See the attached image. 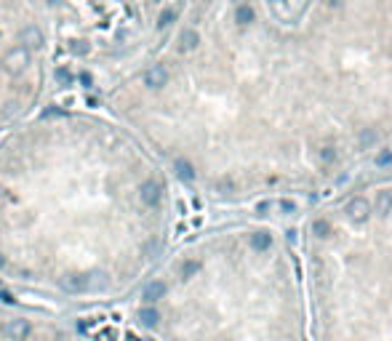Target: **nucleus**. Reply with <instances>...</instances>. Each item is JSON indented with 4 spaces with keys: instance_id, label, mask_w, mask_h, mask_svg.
<instances>
[{
    "instance_id": "nucleus-1",
    "label": "nucleus",
    "mask_w": 392,
    "mask_h": 341,
    "mask_svg": "<svg viewBox=\"0 0 392 341\" xmlns=\"http://www.w3.org/2000/svg\"><path fill=\"white\" fill-rule=\"evenodd\" d=\"M371 213H374L371 203H368L366 197H355L347 203V216H350V221H355V224H366L371 219Z\"/></svg>"
},
{
    "instance_id": "nucleus-2",
    "label": "nucleus",
    "mask_w": 392,
    "mask_h": 341,
    "mask_svg": "<svg viewBox=\"0 0 392 341\" xmlns=\"http://www.w3.org/2000/svg\"><path fill=\"white\" fill-rule=\"evenodd\" d=\"M27 64H29V51L24 48V45H16V48L8 51V56H5V69H8L11 75L24 72Z\"/></svg>"
},
{
    "instance_id": "nucleus-3",
    "label": "nucleus",
    "mask_w": 392,
    "mask_h": 341,
    "mask_svg": "<svg viewBox=\"0 0 392 341\" xmlns=\"http://www.w3.org/2000/svg\"><path fill=\"white\" fill-rule=\"evenodd\" d=\"M29 333V323L27 320H8L3 328V336L8 341H24Z\"/></svg>"
},
{
    "instance_id": "nucleus-4",
    "label": "nucleus",
    "mask_w": 392,
    "mask_h": 341,
    "mask_svg": "<svg viewBox=\"0 0 392 341\" xmlns=\"http://www.w3.org/2000/svg\"><path fill=\"white\" fill-rule=\"evenodd\" d=\"M144 83H147L150 88H163L168 83V69L163 64H152L147 69V75H144Z\"/></svg>"
},
{
    "instance_id": "nucleus-5",
    "label": "nucleus",
    "mask_w": 392,
    "mask_h": 341,
    "mask_svg": "<svg viewBox=\"0 0 392 341\" xmlns=\"http://www.w3.org/2000/svg\"><path fill=\"white\" fill-rule=\"evenodd\" d=\"M139 197H142L144 205H158V200H160V184L152 181V179H147V181L139 187Z\"/></svg>"
},
{
    "instance_id": "nucleus-6",
    "label": "nucleus",
    "mask_w": 392,
    "mask_h": 341,
    "mask_svg": "<svg viewBox=\"0 0 392 341\" xmlns=\"http://www.w3.org/2000/svg\"><path fill=\"white\" fill-rule=\"evenodd\" d=\"M166 291H168V288H166L163 280H152L147 288H144V296H142V299L147 301V304H155V301H160V299L166 296Z\"/></svg>"
},
{
    "instance_id": "nucleus-7",
    "label": "nucleus",
    "mask_w": 392,
    "mask_h": 341,
    "mask_svg": "<svg viewBox=\"0 0 392 341\" xmlns=\"http://www.w3.org/2000/svg\"><path fill=\"white\" fill-rule=\"evenodd\" d=\"M61 285H64L67 293H83V291L88 288V277L86 275H70Z\"/></svg>"
},
{
    "instance_id": "nucleus-8",
    "label": "nucleus",
    "mask_w": 392,
    "mask_h": 341,
    "mask_svg": "<svg viewBox=\"0 0 392 341\" xmlns=\"http://www.w3.org/2000/svg\"><path fill=\"white\" fill-rule=\"evenodd\" d=\"M371 211H376V216H387L392 211V192L382 189L379 195H376V205L371 208Z\"/></svg>"
},
{
    "instance_id": "nucleus-9",
    "label": "nucleus",
    "mask_w": 392,
    "mask_h": 341,
    "mask_svg": "<svg viewBox=\"0 0 392 341\" xmlns=\"http://www.w3.org/2000/svg\"><path fill=\"white\" fill-rule=\"evenodd\" d=\"M174 170H176V176H179L182 181H192V179H195V168H192V163L184 160V158L174 160Z\"/></svg>"
},
{
    "instance_id": "nucleus-10",
    "label": "nucleus",
    "mask_w": 392,
    "mask_h": 341,
    "mask_svg": "<svg viewBox=\"0 0 392 341\" xmlns=\"http://www.w3.org/2000/svg\"><path fill=\"white\" fill-rule=\"evenodd\" d=\"M21 40H24V48H40L43 45V32L37 27H27L24 29V35H21Z\"/></svg>"
},
{
    "instance_id": "nucleus-11",
    "label": "nucleus",
    "mask_w": 392,
    "mask_h": 341,
    "mask_svg": "<svg viewBox=\"0 0 392 341\" xmlns=\"http://www.w3.org/2000/svg\"><path fill=\"white\" fill-rule=\"evenodd\" d=\"M197 40H200V37H197V32H195V29H184V32L179 35V51H182V53H187V51H195Z\"/></svg>"
},
{
    "instance_id": "nucleus-12",
    "label": "nucleus",
    "mask_w": 392,
    "mask_h": 341,
    "mask_svg": "<svg viewBox=\"0 0 392 341\" xmlns=\"http://www.w3.org/2000/svg\"><path fill=\"white\" fill-rule=\"evenodd\" d=\"M158 320H160V312H158L155 307H142V309H139V323H142V325H147V328H155Z\"/></svg>"
},
{
    "instance_id": "nucleus-13",
    "label": "nucleus",
    "mask_w": 392,
    "mask_h": 341,
    "mask_svg": "<svg viewBox=\"0 0 392 341\" xmlns=\"http://www.w3.org/2000/svg\"><path fill=\"white\" fill-rule=\"evenodd\" d=\"M270 245H272L270 232H253V235H251V248H253V251H267Z\"/></svg>"
},
{
    "instance_id": "nucleus-14",
    "label": "nucleus",
    "mask_w": 392,
    "mask_h": 341,
    "mask_svg": "<svg viewBox=\"0 0 392 341\" xmlns=\"http://www.w3.org/2000/svg\"><path fill=\"white\" fill-rule=\"evenodd\" d=\"M235 19H237V24H251V21H253V8H251V5H237Z\"/></svg>"
},
{
    "instance_id": "nucleus-15",
    "label": "nucleus",
    "mask_w": 392,
    "mask_h": 341,
    "mask_svg": "<svg viewBox=\"0 0 392 341\" xmlns=\"http://www.w3.org/2000/svg\"><path fill=\"white\" fill-rule=\"evenodd\" d=\"M312 235H318L320 240L331 237V224H328V221H323V219H318V221L312 224Z\"/></svg>"
},
{
    "instance_id": "nucleus-16",
    "label": "nucleus",
    "mask_w": 392,
    "mask_h": 341,
    "mask_svg": "<svg viewBox=\"0 0 392 341\" xmlns=\"http://www.w3.org/2000/svg\"><path fill=\"white\" fill-rule=\"evenodd\" d=\"M174 19H176V11L174 8H166L163 13H160V19H158V27H168Z\"/></svg>"
},
{
    "instance_id": "nucleus-17",
    "label": "nucleus",
    "mask_w": 392,
    "mask_h": 341,
    "mask_svg": "<svg viewBox=\"0 0 392 341\" xmlns=\"http://www.w3.org/2000/svg\"><path fill=\"white\" fill-rule=\"evenodd\" d=\"M197 269H200V264H197V261H187V264L182 267V277H192Z\"/></svg>"
},
{
    "instance_id": "nucleus-18",
    "label": "nucleus",
    "mask_w": 392,
    "mask_h": 341,
    "mask_svg": "<svg viewBox=\"0 0 392 341\" xmlns=\"http://www.w3.org/2000/svg\"><path fill=\"white\" fill-rule=\"evenodd\" d=\"M56 80L61 85H70L72 83V72H67V69H56Z\"/></svg>"
},
{
    "instance_id": "nucleus-19",
    "label": "nucleus",
    "mask_w": 392,
    "mask_h": 341,
    "mask_svg": "<svg viewBox=\"0 0 392 341\" xmlns=\"http://www.w3.org/2000/svg\"><path fill=\"white\" fill-rule=\"evenodd\" d=\"M320 158L326 160V163L336 160V152H334V147H323V150H320Z\"/></svg>"
},
{
    "instance_id": "nucleus-20",
    "label": "nucleus",
    "mask_w": 392,
    "mask_h": 341,
    "mask_svg": "<svg viewBox=\"0 0 392 341\" xmlns=\"http://www.w3.org/2000/svg\"><path fill=\"white\" fill-rule=\"evenodd\" d=\"M390 160H392V155H390V152H382L379 158H376V163H379V166H387Z\"/></svg>"
},
{
    "instance_id": "nucleus-21",
    "label": "nucleus",
    "mask_w": 392,
    "mask_h": 341,
    "mask_svg": "<svg viewBox=\"0 0 392 341\" xmlns=\"http://www.w3.org/2000/svg\"><path fill=\"white\" fill-rule=\"evenodd\" d=\"M72 51H75V53H83V51H86V45H80V40H75V43H72Z\"/></svg>"
},
{
    "instance_id": "nucleus-22",
    "label": "nucleus",
    "mask_w": 392,
    "mask_h": 341,
    "mask_svg": "<svg viewBox=\"0 0 392 341\" xmlns=\"http://www.w3.org/2000/svg\"><path fill=\"white\" fill-rule=\"evenodd\" d=\"M280 205H283V211H294V203H288V200H283Z\"/></svg>"
},
{
    "instance_id": "nucleus-23",
    "label": "nucleus",
    "mask_w": 392,
    "mask_h": 341,
    "mask_svg": "<svg viewBox=\"0 0 392 341\" xmlns=\"http://www.w3.org/2000/svg\"><path fill=\"white\" fill-rule=\"evenodd\" d=\"M326 3H328V5H339L342 0H326Z\"/></svg>"
},
{
    "instance_id": "nucleus-24",
    "label": "nucleus",
    "mask_w": 392,
    "mask_h": 341,
    "mask_svg": "<svg viewBox=\"0 0 392 341\" xmlns=\"http://www.w3.org/2000/svg\"><path fill=\"white\" fill-rule=\"evenodd\" d=\"M0 264H3V259H0Z\"/></svg>"
}]
</instances>
